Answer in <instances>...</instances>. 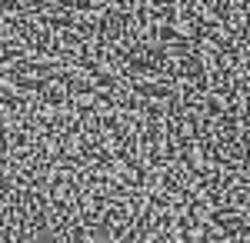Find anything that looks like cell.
<instances>
[{
	"label": "cell",
	"mask_w": 250,
	"mask_h": 243,
	"mask_svg": "<svg viewBox=\"0 0 250 243\" xmlns=\"http://www.w3.org/2000/svg\"><path fill=\"white\" fill-rule=\"evenodd\" d=\"M10 127V117H7V110H0V130H7Z\"/></svg>",
	"instance_id": "3"
},
{
	"label": "cell",
	"mask_w": 250,
	"mask_h": 243,
	"mask_svg": "<svg viewBox=\"0 0 250 243\" xmlns=\"http://www.w3.org/2000/svg\"><path fill=\"white\" fill-rule=\"evenodd\" d=\"M130 97L137 100H144V103H170L177 90H173V83L167 80H150V77H140L130 83Z\"/></svg>",
	"instance_id": "1"
},
{
	"label": "cell",
	"mask_w": 250,
	"mask_h": 243,
	"mask_svg": "<svg viewBox=\"0 0 250 243\" xmlns=\"http://www.w3.org/2000/svg\"><path fill=\"white\" fill-rule=\"evenodd\" d=\"M154 37H157V47H173V43L187 40V34H184L177 23H157V27H154Z\"/></svg>",
	"instance_id": "2"
}]
</instances>
